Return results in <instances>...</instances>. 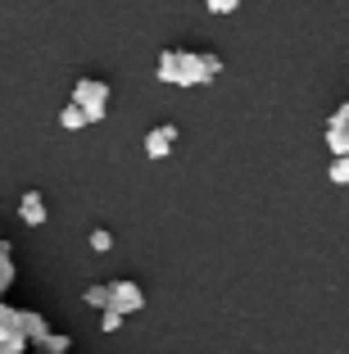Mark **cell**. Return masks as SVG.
I'll use <instances>...</instances> for the list:
<instances>
[{"label": "cell", "instance_id": "cell-1", "mask_svg": "<svg viewBox=\"0 0 349 354\" xmlns=\"http://www.w3.org/2000/svg\"><path fill=\"white\" fill-rule=\"evenodd\" d=\"M223 73V59L214 50H177V82L173 86H205Z\"/></svg>", "mask_w": 349, "mask_h": 354}, {"label": "cell", "instance_id": "cell-2", "mask_svg": "<svg viewBox=\"0 0 349 354\" xmlns=\"http://www.w3.org/2000/svg\"><path fill=\"white\" fill-rule=\"evenodd\" d=\"M73 104L86 114V123H100V118L109 114V82H100V77H77V82H73Z\"/></svg>", "mask_w": 349, "mask_h": 354}, {"label": "cell", "instance_id": "cell-3", "mask_svg": "<svg viewBox=\"0 0 349 354\" xmlns=\"http://www.w3.org/2000/svg\"><path fill=\"white\" fill-rule=\"evenodd\" d=\"M104 309H113V313H123V318H132V313L145 309V291L136 286L132 277H118V281H109V304H104Z\"/></svg>", "mask_w": 349, "mask_h": 354}, {"label": "cell", "instance_id": "cell-4", "mask_svg": "<svg viewBox=\"0 0 349 354\" xmlns=\"http://www.w3.org/2000/svg\"><path fill=\"white\" fill-rule=\"evenodd\" d=\"M327 150L331 155H349V100L340 104L327 123Z\"/></svg>", "mask_w": 349, "mask_h": 354}, {"label": "cell", "instance_id": "cell-5", "mask_svg": "<svg viewBox=\"0 0 349 354\" xmlns=\"http://www.w3.org/2000/svg\"><path fill=\"white\" fill-rule=\"evenodd\" d=\"M173 146H177V127L173 123H159V127L145 132V155H150V159H168Z\"/></svg>", "mask_w": 349, "mask_h": 354}, {"label": "cell", "instance_id": "cell-6", "mask_svg": "<svg viewBox=\"0 0 349 354\" xmlns=\"http://www.w3.org/2000/svg\"><path fill=\"white\" fill-rule=\"evenodd\" d=\"M19 332H23V341H28V350H37V345H41V336L50 332V323H46L37 309H19Z\"/></svg>", "mask_w": 349, "mask_h": 354}, {"label": "cell", "instance_id": "cell-7", "mask_svg": "<svg viewBox=\"0 0 349 354\" xmlns=\"http://www.w3.org/2000/svg\"><path fill=\"white\" fill-rule=\"evenodd\" d=\"M19 218L28 223V227H41V223L50 218V209H46L41 191H23V200H19Z\"/></svg>", "mask_w": 349, "mask_h": 354}, {"label": "cell", "instance_id": "cell-8", "mask_svg": "<svg viewBox=\"0 0 349 354\" xmlns=\"http://www.w3.org/2000/svg\"><path fill=\"white\" fill-rule=\"evenodd\" d=\"M68 336H64V332H46L41 336V345H37V350H32V354H68Z\"/></svg>", "mask_w": 349, "mask_h": 354}, {"label": "cell", "instance_id": "cell-9", "mask_svg": "<svg viewBox=\"0 0 349 354\" xmlns=\"http://www.w3.org/2000/svg\"><path fill=\"white\" fill-rule=\"evenodd\" d=\"M154 77H159V82H177V50H164V55H159Z\"/></svg>", "mask_w": 349, "mask_h": 354}, {"label": "cell", "instance_id": "cell-10", "mask_svg": "<svg viewBox=\"0 0 349 354\" xmlns=\"http://www.w3.org/2000/svg\"><path fill=\"white\" fill-rule=\"evenodd\" d=\"M82 300L91 304V309H104V304H109V281H91L82 291Z\"/></svg>", "mask_w": 349, "mask_h": 354}, {"label": "cell", "instance_id": "cell-11", "mask_svg": "<svg viewBox=\"0 0 349 354\" xmlns=\"http://www.w3.org/2000/svg\"><path fill=\"white\" fill-rule=\"evenodd\" d=\"M59 127H68V132H77V127H86V114H82V109H77V104H64V109H59Z\"/></svg>", "mask_w": 349, "mask_h": 354}, {"label": "cell", "instance_id": "cell-12", "mask_svg": "<svg viewBox=\"0 0 349 354\" xmlns=\"http://www.w3.org/2000/svg\"><path fill=\"white\" fill-rule=\"evenodd\" d=\"M331 182H336V187H349V155H331Z\"/></svg>", "mask_w": 349, "mask_h": 354}, {"label": "cell", "instance_id": "cell-13", "mask_svg": "<svg viewBox=\"0 0 349 354\" xmlns=\"http://www.w3.org/2000/svg\"><path fill=\"white\" fill-rule=\"evenodd\" d=\"M10 286H14V250H5L0 254V295L10 291Z\"/></svg>", "mask_w": 349, "mask_h": 354}, {"label": "cell", "instance_id": "cell-14", "mask_svg": "<svg viewBox=\"0 0 349 354\" xmlns=\"http://www.w3.org/2000/svg\"><path fill=\"white\" fill-rule=\"evenodd\" d=\"M86 245H91L95 254H109V250H113V236H109V232H104V227H95L91 236H86Z\"/></svg>", "mask_w": 349, "mask_h": 354}, {"label": "cell", "instance_id": "cell-15", "mask_svg": "<svg viewBox=\"0 0 349 354\" xmlns=\"http://www.w3.org/2000/svg\"><path fill=\"white\" fill-rule=\"evenodd\" d=\"M123 313H113V309H100V332H123Z\"/></svg>", "mask_w": 349, "mask_h": 354}, {"label": "cell", "instance_id": "cell-16", "mask_svg": "<svg viewBox=\"0 0 349 354\" xmlns=\"http://www.w3.org/2000/svg\"><path fill=\"white\" fill-rule=\"evenodd\" d=\"M205 10H209V14H236L240 0H205Z\"/></svg>", "mask_w": 349, "mask_h": 354}, {"label": "cell", "instance_id": "cell-17", "mask_svg": "<svg viewBox=\"0 0 349 354\" xmlns=\"http://www.w3.org/2000/svg\"><path fill=\"white\" fill-rule=\"evenodd\" d=\"M5 250H14V245H10V241H5V232H0V254H5Z\"/></svg>", "mask_w": 349, "mask_h": 354}, {"label": "cell", "instance_id": "cell-18", "mask_svg": "<svg viewBox=\"0 0 349 354\" xmlns=\"http://www.w3.org/2000/svg\"><path fill=\"white\" fill-rule=\"evenodd\" d=\"M5 309H10V304H5V300H0V318H5Z\"/></svg>", "mask_w": 349, "mask_h": 354}, {"label": "cell", "instance_id": "cell-19", "mask_svg": "<svg viewBox=\"0 0 349 354\" xmlns=\"http://www.w3.org/2000/svg\"><path fill=\"white\" fill-rule=\"evenodd\" d=\"M14 354H32V350H14Z\"/></svg>", "mask_w": 349, "mask_h": 354}]
</instances>
